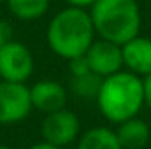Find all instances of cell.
Here are the masks:
<instances>
[{
	"instance_id": "6da1fadb",
	"label": "cell",
	"mask_w": 151,
	"mask_h": 149,
	"mask_svg": "<svg viewBox=\"0 0 151 149\" xmlns=\"http://www.w3.org/2000/svg\"><path fill=\"white\" fill-rule=\"evenodd\" d=\"M97 39L90 11L84 7L67 5L60 9L47 23L46 44L53 54L62 60L83 56Z\"/></svg>"
},
{
	"instance_id": "7a4b0ae2",
	"label": "cell",
	"mask_w": 151,
	"mask_h": 149,
	"mask_svg": "<svg viewBox=\"0 0 151 149\" xmlns=\"http://www.w3.org/2000/svg\"><path fill=\"white\" fill-rule=\"evenodd\" d=\"M95 102L104 119L113 125L139 116L144 107L142 77L125 69L104 77L100 81Z\"/></svg>"
},
{
	"instance_id": "3957f363",
	"label": "cell",
	"mask_w": 151,
	"mask_h": 149,
	"mask_svg": "<svg viewBox=\"0 0 151 149\" xmlns=\"http://www.w3.org/2000/svg\"><path fill=\"white\" fill-rule=\"evenodd\" d=\"M88 11L97 37L123 46L139 35L142 18L137 0H95Z\"/></svg>"
},
{
	"instance_id": "277c9868",
	"label": "cell",
	"mask_w": 151,
	"mask_h": 149,
	"mask_svg": "<svg viewBox=\"0 0 151 149\" xmlns=\"http://www.w3.org/2000/svg\"><path fill=\"white\" fill-rule=\"evenodd\" d=\"M35 70L34 53L21 40L11 37L0 47V79L11 82H25Z\"/></svg>"
},
{
	"instance_id": "5b68a950",
	"label": "cell",
	"mask_w": 151,
	"mask_h": 149,
	"mask_svg": "<svg viewBox=\"0 0 151 149\" xmlns=\"http://www.w3.org/2000/svg\"><path fill=\"white\" fill-rule=\"evenodd\" d=\"M81 132L83 130H81L79 116L67 107L47 112L42 119V125H40L42 140L62 149L76 144Z\"/></svg>"
},
{
	"instance_id": "8992f818",
	"label": "cell",
	"mask_w": 151,
	"mask_h": 149,
	"mask_svg": "<svg viewBox=\"0 0 151 149\" xmlns=\"http://www.w3.org/2000/svg\"><path fill=\"white\" fill-rule=\"evenodd\" d=\"M30 90L25 82L0 79V125H16L32 112Z\"/></svg>"
},
{
	"instance_id": "52a82bcc",
	"label": "cell",
	"mask_w": 151,
	"mask_h": 149,
	"mask_svg": "<svg viewBox=\"0 0 151 149\" xmlns=\"http://www.w3.org/2000/svg\"><path fill=\"white\" fill-rule=\"evenodd\" d=\"M84 58L88 62L90 70L95 75H99L100 79L114 74V72H119L123 69L121 46L100 37H97L91 42V46L84 53Z\"/></svg>"
},
{
	"instance_id": "ba28073f",
	"label": "cell",
	"mask_w": 151,
	"mask_h": 149,
	"mask_svg": "<svg viewBox=\"0 0 151 149\" xmlns=\"http://www.w3.org/2000/svg\"><path fill=\"white\" fill-rule=\"evenodd\" d=\"M28 90L32 107L44 114L58 111L67 104V90L62 82L55 79H40L32 86H28Z\"/></svg>"
},
{
	"instance_id": "9c48e42d",
	"label": "cell",
	"mask_w": 151,
	"mask_h": 149,
	"mask_svg": "<svg viewBox=\"0 0 151 149\" xmlns=\"http://www.w3.org/2000/svg\"><path fill=\"white\" fill-rule=\"evenodd\" d=\"M123 56V69L139 75L146 77L151 74V37L135 35L134 39L127 40L121 46Z\"/></svg>"
},
{
	"instance_id": "30bf717a",
	"label": "cell",
	"mask_w": 151,
	"mask_h": 149,
	"mask_svg": "<svg viewBox=\"0 0 151 149\" xmlns=\"http://www.w3.org/2000/svg\"><path fill=\"white\" fill-rule=\"evenodd\" d=\"M116 126L118 128L114 132L123 149H144L148 146L151 139V130L150 125L142 117L134 116L118 123Z\"/></svg>"
},
{
	"instance_id": "8fae6325",
	"label": "cell",
	"mask_w": 151,
	"mask_h": 149,
	"mask_svg": "<svg viewBox=\"0 0 151 149\" xmlns=\"http://www.w3.org/2000/svg\"><path fill=\"white\" fill-rule=\"evenodd\" d=\"M74 149H123L118 135L109 126H91L81 132Z\"/></svg>"
},
{
	"instance_id": "7c38bea8",
	"label": "cell",
	"mask_w": 151,
	"mask_h": 149,
	"mask_svg": "<svg viewBox=\"0 0 151 149\" xmlns=\"http://www.w3.org/2000/svg\"><path fill=\"white\" fill-rule=\"evenodd\" d=\"M9 12L19 21H37L49 11L51 0H5Z\"/></svg>"
},
{
	"instance_id": "4fadbf2b",
	"label": "cell",
	"mask_w": 151,
	"mask_h": 149,
	"mask_svg": "<svg viewBox=\"0 0 151 149\" xmlns=\"http://www.w3.org/2000/svg\"><path fill=\"white\" fill-rule=\"evenodd\" d=\"M100 77L95 75L93 72L83 75H72L70 81V91L79 98H86V100H95L99 88H100Z\"/></svg>"
},
{
	"instance_id": "5bb4252c",
	"label": "cell",
	"mask_w": 151,
	"mask_h": 149,
	"mask_svg": "<svg viewBox=\"0 0 151 149\" xmlns=\"http://www.w3.org/2000/svg\"><path fill=\"white\" fill-rule=\"evenodd\" d=\"M69 67H70L72 75H83V74L91 72V70H90V67H88V62H86L84 54H83V56H77V58H72V60H69Z\"/></svg>"
},
{
	"instance_id": "9a60e30c",
	"label": "cell",
	"mask_w": 151,
	"mask_h": 149,
	"mask_svg": "<svg viewBox=\"0 0 151 149\" xmlns=\"http://www.w3.org/2000/svg\"><path fill=\"white\" fill-rule=\"evenodd\" d=\"M142 95H144V107L151 109V74L142 77Z\"/></svg>"
},
{
	"instance_id": "2e32d148",
	"label": "cell",
	"mask_w": 151,
	"mask_h": 149,
	"mask_svg": "<svg viewBox=\"0 0 151 149\" xmlns=\"http://www.w3.org/2000/svg\"><path fill=\"white\" fill-rule=\"evenodd\" d=\"M9 39H11V28H9V25L4 23V21H0V47H2Z\"/></svg>"
},
{
	"instance_id": "e0dca14e",
	"label": "cell",
	"mask_w": 151,
	"mask_h": 149,
	"mask_svg": "<svg viewBox=\"0 0 151 149\" xmlns=\"http://www.w3.org/2000/svg\"><path fill=\"white\" fill-rule=\"evenodd\" d=\"M67 5H74V7H84V9H88L95 0H63Z\"/></svg>"
},
{
	"instance_id": "ac0fdd59",
	"label": "cell",
	"mask_w": 151,
	"mask_h": 149,
	"mask_svg": "<svg viewBox=\"0 0 151 149\" xmlns=\"http://www.w3.org/2000/svg\"><path fill=\"white\" fill-rule=\"evenodd\" d=\"M28 149H62V148H56V146H53V144H47V142H44V140H40V142H35V144H32Z\"/></svg>"
},
{
	"instance_id": "d6986e66",
	"label": "cell",
	"mask_w": 151,
	"mask_h": 149,
	"mask_svg": "<svg viewBox=\"0 0 151 149\" xmlns=\"http://www.w3.org/2000/svg\"><path fill=\"white\" fill-rule=\"evenodd\" d=\"M0 149H12V148H9V146H4V144H0Z\"/></svg>"
},
{
	"instance_id": "ffe728a7",
	"label": "cell",
	"mask_w": 151,
	"mask_h": 149,
	"mask_svg": "<svg viewBox=\"0 0 151 149\" xmlns=\"http://www.w3.org/2000/svg\"><path fill=\"white\" fill-rule=\"evenodd\" d=\"M0 2H5V0H0Z\"/></svg>"
},
{
	"instance_id": "44dd1931",
	"label": "cell",
	"mask_w": 151,
	"mask_h": 149,
	"mask_svg": "<svg viewBox=\"0 0 151 149\" xmlns=\"http://www.w3.org/2000/svg\"><path fill=\"white\" fill-rule=\"evenodd\" d=\"M150 27H151V21H150Z\"/></svg>"
}]
</instances>
